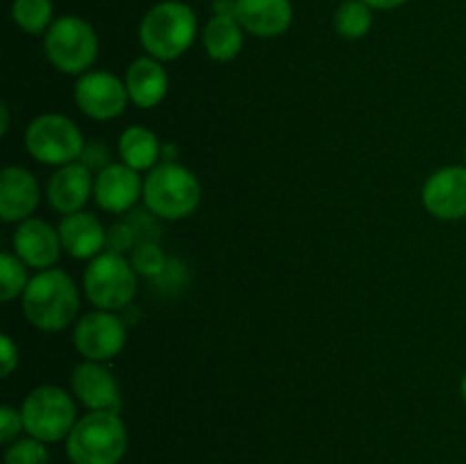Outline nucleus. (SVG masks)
I'll return each instance as SVG.
<instances>
[{"mask_svg":"<svg viewBox=\"0 0 466 464\" xmlns=\"http://www.w3.org/2000/svg\"><path fill=\"white\" fill-rule=\"evenodd\" d=\"M21 308L36 330L62 332L76 323L80 312V294L66 271L46 268L30 277L21 296Z\"/></svg>","mask_w":466,"mask_h":464,"instance_id":"1","label":"nucleus"},{"mask_svg":"<svg viewBox=\"0 0 466 464\" xmlns=\"http://www.w3.org/2000/svg\"><path fill=\"white\" fill-rule=\"evenodd\" d=\"M198 18L187 3L164 0L153 5L139 23V44L159 62H176L194 45Z\"/></svg>","mask_w":466,"mask_h":464,"instance_id":"2","label":"nucleus"},{"mask_svg":"<svg viewBox=\"0 0 466 464\" xmlns=\"http://www.w3.org/2000/svg\"><path fill=\"white\" fill-rule=\"evenodd\" d=\"M64 446L71 464H118L127 450V428L118 412H86Z\"/></svg>","mask_w":466,"mask_h":464,"instance_id":"3","label":"nucleus"},{"mask_svg":"<svg viewBox=\"0 0 466 464\" xmlns=\"http://www.w3.org/2000/svg\"><path fill=\"white\" fill-rule=\"evenodd\" d=\"M200 196H203V189L194 171L182 164L164 162L144 177L141 200L153 217L164 218V221H180L196 212Z\"/></svg>","mask_w":466,"mask_h":464,"instance_id":"4","label":"nucleus"},{"mask_svg":"<svg viewBox=\"0 0 466 464\" xmlns=\"http://www.w3.org/2000/svg\"><path fill=\"white\" fill-rule=\"evenodd\" d=\"M98 35L86 18L66 14L55 18L44 35V53L64 76H85L98 57Z\"/></svg>","mask_w":466,"mask_h":464,"instance_id":"5","label":"nucleus"},{"mask_svg":"<svg viewBox=\"0 0 466 464\" xmlns=\"http://www.w3.org/2000/svg\"><path fill=\"white\" fill-rule=\"evenodd\" d=\"M82 287L96 309L118 312L135 300L139 276L126 255L105 250L98 257L89 259L82 276Z\"/></svg>","mask_w":466,"mask_h":464,"instance_id":"6","label":"nucleus"},{"mask_svg":"<svg viewBox=\"0 0 466 464\" xmlns=\"http://www.w3.org/2000/svg\"><path fill=\"white\" fill-rule=\"evenodd\" d=\"M21 414L27 435L44 444L66 441L68 432L80 419L73 396L55 385H41L32 389L23 400Z\"/></svg>","mask_w":466,"mask_h":464,"instance_id":"7","label":"nucleus"},{"mask_svg":"<svg viewBox=\"0 0 466 464\" xmlns=\"http://www.w3.org/2000/svg\"><path fill=\"white\" fill-rule=\"evenodd\" d=\"M25 150L32 159L46 166H66L80 162L85 136L80 127L64 114H41L25 127Z\"/></svg>","mask_w":466,"mask_h":464,"instance_id":"8","label":"nucleus"},{"mask_svg":"<svg viewBox=\"0 0 466 464\" xmlns=\"http://www.w3.org/2000/svg\"><path fill=\"white\" fill-rule=\"evenodd\" d=\"M127 330L116 312L94 309L73 326V346L85 359L105 362L126 348Z\"/></svg>","mask_w":466,"mask_h":464,"instance_id":"9","label":"nucleus"},{"mask_svg":"<svg viewBox=\"0 0 466 464\" xmlns=\"http://www.w3.org/2000/svg\"><path fill=\"white\" fill-rule=\"evenodd\" d=\"M73 98L77 109L94 121H112L121 116L130 103L126 80L107 71H89L77 77Z\"/></svg>","mask_w":466,"mask_h":464,"instance_id":"10","label":"nucleus"},{"mask_svg":"<svg viewBox=\"0 0 466 464\" xmlns=\"http://www.w3.org/2000/svg\"><path fill=\"white\" fill-rule=\"evenodd\" d=\"M71 391L89 412H121V385L109 367L85 359L71 371Z\"/></svg>","mask_w":466,"mask_h":464,"instance_id":"11","label":"nucleus"},{"mask_svg":"<svg viewBox=\"0 0 466 464\" xmlns=\"http://www.w3.org/2000/svg\"><path fill=\"white\" fill-rule=\"evenodd\" d=\"M423 207L440 221L466 218V166H444L432 173L421 189Z\"/></svg>","mask_w":466,"mask_h":464,"instance_id":"12","label":"nucleus"},{"mask_svg":"<svg viewBox=\"0 0 466 464\" xmlns=\"http://www.w3.org/2000/svg\"><path fill=\"white\" fill-rule=\"evenodd\" d=\"M12 250L27 268L46 271L57 264L62 255L59 230L46 223L44 218H25L16 226L12 235Z\"/></svg>","mask_w":466,"mask_h":464,"instance_id":"13","label":"nucleus"},{"mask_svg":"<svg viewBox=\"0 0 466 464\" xmlns=\"http://www.w3.org/2000/svg\"><path fill=\"white\" fill-rule=\"evenodd\" d=\"M144 198V177L139 171L123 162H112L107 168L96 173L94 200L100 209L109 214H123Z\"/></svg>","mask_w":466,"mask_h":464,"instance_id":"14","label":"nucleus"},{"mask_svg":"<svg viewBox=\"0 0 466 464\" xmlns=\"http://www.w3.org/2000/svg\"><path fill=\"white\" fill-rule=\"evenodd\" d=\"M94 173H91L82 162L59 166L57 171L48 177V185H46V198H48V205L55 212L62 214V217L82 212L86 200L94 196Z\"/></svg>","mask_w":466,"mask_h":464,"instance_id":"15","label":"nucleus"},{"mask_svg":"<svg viewBox=\"0 0 466 464\" xmlns=\"http://www.w3.org/2000/svg\"><path fill=\"white\" fill-rule=\"evenodd\" d=\"M41 189L36 177L23 166H5L0 171V218L5 223H21L32 218L39 207Z\"/></svg>","mask_w":466,"mask_h":464,"instance_id":"16","label":"nucleus"},{"mask_svg":"<svg viewBox=\"0 0 466 464\" xmlns=\"http://www.w3.org/2000/svg\"><path fill=\"white\" fill-rule=\"evenodd\" d=\"M235 18L248 35L273 39L291 27L294 7L291 0H235Z\"/></svg>","mask_w":466,"mask_h":464,"instance_id":"17","label":"nucleus"},{"mask_svg":"<svg viewBox=\"0 0 466 464\" xmlns=\"http://www.w3.org/2000/svg\"><path fill=\"white\" fill-rule=\"evenodd\" d=\"M64 253L73 259H94L107 246V230L91 212H76L62 217L57 226Z\"/></svg>","mask_w":466,"mask_h":464,"instance_id":"18","label":"nucleus"},{"mask_svg":"<svg viewBox=\"0 0 466 464\" xmlns=\"http://www.w3.org/2000/svg\"><path fill=\"white\" fill-rule=\"evenodd\" d=\"M126 86L130 103L141 109H153L167 98L168 91V73L164 68V62L144 55L137 57L126 71Z\"/></svg>","mask_w":466,"mask_h":464,"instance_id":"19","label":"nucleus"},{"mask_svg":"<svg viewBox=\"0 0 466 464\" xmlns=\"http://www.w3.org/2000/svg\"><path fill=\"white\" fill-rule=\"evenodd\" d=\"M203 48L214 62H232L244 48V27L232 12L217 9L212 18L203 27Z\"/></svg>","mask_w":466,"mask_h":464,"instance_id":"20","label":"nucleus"},{"mask_svg":"<svg viewBox=\"0 0 466 464\" xmlns=\"http://www.w3.org/2000/svg\"><path fill=\"white\" fill-rule=\"evenodd\" d=\"M118 157L135 171H153L162 157V144L153 130L130 126L118 136Z\"/></svg>","mask_w":466,"mask_h":464,"instance_id":"21","label":"nucleus"},{"mask_svg":"<svg viewBox=\"0 0 466 464\" xmlns=\"http://www.w3.org/2000/svg\"><path fill=\"white\" fill-rule=\"evenodd\" d=\"M332 25L341 39H362L371 32L373 9L362 0H341L332 16Z\"/></svg>","mask_w":466,"mask_h":464,"instance_id":"22","label":"nucleus"},{"mask_svg":"<svg viewBox=\"0 0 466 464\" xmlns=\"http://www.w3.org/2000/svg\"><path fill=\"white\" fill-rule=\"evenodd\" d=\"M12 21L27 35H46L55 23L53 0H14Z\"/></svg>","mask_w":466,"mask_h":464,"instance_id":"23","label":"nucleus"},{"mask_svg":"<svg viewBox=\"0 0 466 464\" xmlns=\"http://www.w3.org/2000/svg\"><path fill=\"white\" fill-rule=\"evenodd\" d=\"M27 282H30V277H27L25 264H23L14 253L5 250V253L0 255V298H3L5 303L18 298V296H23V291H25Z\"/></svg>","mask_w":466,"mask_h":464,"instance_id":"24","label":"nucleus"},{"mask_svg":"<svg viewBox=\"0 0 466 464\" xmlns=\"http://www.w3.org/2000/svg\"><path fill=\"white\" fill-rule=\"evenodd\" d=\"M130 264L141 277H157L167 268V255L155 241H139L130 253Z\"/></svg>","mask_w":466,"mask_h":464,"instance_id":"25","label":"nucleus"},{"mask_svg":"<svg viewBox=\"0 0 466 464\" xmlns=\"http://www.w3.org/2000/svg\"><path fill=\"white\" fill-rule=\"evenodd\" d=\"M5 464H50L48 446L35 437L12 441L5 450Z\"/></svg>","mask_w":466,"mask_h":464,"instance_id":"26","label":"nucleus"},{"mask_svg":"<svg viewBox=\"0 0 466 464\" xmlns=\"http://www.w3.org/2000/svg\"><path fill=\"white\" fill-rule=\"evenodd\" d=\"M23 430H25V426H23L21 409L12 408V405H3L0 408V441L12 444V441L18 439Z\"/></svg>","mask_w":466,"mask_h":464,"instance_id":"27","label":"nucleus"},{"mask_svg":"<svg viewBox=\"0 0 466 464\" xmlns=\"http://www.w3.org/2000/svg\"><path fill=\"white\" fill-rule=\"evenodd\" d=\"M80 162L89 168L91 173H100L103 168H107L112 164V157H109L107 146L100 144V141H91L89 146L85 144V150H82Z\"/></svg>","mask_w":466,"mask_h":464,"instance_id":"28","label":"nucleus"},{"mask_svg":"<svg viewBox=\"0 0 466 464\" xmlns=\"http://www.w3.org/2000/svg\"><path fill=\"white\" fill-rule=\"evenodd\" d=\"M135 227L127 226V223H116V226H112L107 230V246L109 250H114V253H126V250H132L135 248Z\"/></svg>","mask_w":466,"mask_h":464,"instance_id":"29","label":"nucleus"},{"mask_svg":"<svg viewBox=\"0 0 466 464\" xmlns=\"http://www.w3.org/2000/svg\"><path fill=\"white\" fill-rule=\"evenodd\" d=\"M18 367V346L9 335L0 337V376L9 378Z\"/></svg>","mask_w":466,"mask_h":464,"instance_id":"30","label":"nucleus"},{"mask_svg":"<svg viewBox=\"0 0 466 464\" xmlns=\"http://www.w3.org/2000/svg\"><path fill=\"white\" fill-rule=\"evenodd\" d=\"M362 3H367L371 9H382V12H387V9L400 7V5H405L408 0H362Z\"/></svg>","mask_w":466,"mask_h":464,"instance_id":"31","label":"nucleus"},{"mask_svg":"<svg viewBox=\"0 0 466 464\" xmlns=\"http://www.w3.org/2000/svg\"><path fill=\"white\" fill-rule=\"evenodd\" d=\"M9 130V107L7 103H0V135H7Z\"/></svg>","mask_w":466,"mask_h":464,"instance_id":"32","label":"nucleus"},{"mask_svg":"<svg viewBox=\"0 0 466 464\" xmlns=\"http://www.w3.org/2000/svg\"><path fill=\"white\" fill-rule=\"evenodd\" d=\"M460 394H462V400L466 403V373L462 376V382H460Z\"/></svg>","mask_w":466,"mask_h":464,"instance_id":"33","label":"nucleus"},{"mask_svg":"<svg viewBox=\"0 0 466 464\" xmlns=\"http://www.w3.org/2000/svg\"><path fill=\"white\" fill-rule=\"evenodd\" d=\"M464 166H466V148H464Z\"/></svg>","mask_w":466,"mask_h":464,"instance_id":"34","label":"nucleus"}]
</instances>
